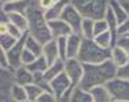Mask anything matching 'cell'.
Returning <instances> with one entry per match:
<instances>
[{"instance_id": "obj_1", "label": "cell", "mask_w": 129, "mask_h": 102, "mask_svg": "<svg viewBox=\"0 0 129 102\" xmlns=\"http://www.w3.org/2000/svg\"><path fill=\"white\" fill-rule=\"evenodd\" d=\"M116 67L107 60L99 65H83V77L79 87L89 91L96 86H104L107 81L115 78Z\"/></svg>"}, {"instance_id": "obj_2", "label": "cell", "mask_w": 129, "mask_h": 102, "mask_svg": "<svg viewBox=\"0 0 129 102\" xmlns=\"http://www.w3.org/2000/svg\"><path fill=\"white\" fill-rule=\"evenodd\" d=\"M24 16L28 22V35L34 38L42 45L50 41L51 35L48 28V22L44 18V12L38 5V1H29Z\"/></svg>"}, {"instance_id": "obj_3", "label": "cell", "mask_w": 129, "mask_h": 102, "mask_svg": "<svg viewBox=\"0 0 129 102\" xmlns=\"http://www.w3.org/2000/svg\"><path fill=\"white\" fill-rule=\"evenodd\" d=\"M110 58V50L101 49L93 39H82L77 60L82 65H99Z\"/></svg>"}, {"instance_id": "obj_4", "label": "cell", "mask_w": 129, "mask_h": 102, "mask_svg": "<svg viewBox=\"0 0 129 102\" xmlns=\"http://www.w3.org/2000/svg\"><path fill=\"white\" fill-rule=\"evenodd\" d=\"M70 3L72 6L76 7L83 18L91 21L104 20L105 12L107 10V1L104 0H73Z\"/></svg>"}, {"instance_id": "obj_5", "label": "cell", "mask_w": 129, "mask_h": 102, "mask_svg": "<svg viewBox=\"0 0 129 102\" xmlns=\"http://www.w3.org/2000/svg\"><path fill=\"white\" fill-rule=\"evenodd\" d=\"M104 86L112 101H129V80L113 78Z\"/></svg>"}, {"instance_id": "obj_6", "label": "cell", "mask_w": 129, "mask_h": 102, "mask_svg": "<svg viewBox=\"0 0 129 102\" xmlns=\"http://www.w3.org/2000/svg\"><path fill=\"white\" fill-rule=\"evenodd\" d=\"M60 20L64 22L70 27V29L72 30L73 34H79V29H80V24H82V21H83V17L76 10V7L72 6V4L70 1H67V4L64 5Z\"/></svg>"}, {"instance_id": "obj_7", "label": "cell", "mask_w": 129, "mask_h": 102, "mask_svg": "<svg viewBox=\"0 0 129 102\" xmlns=\"http://www.w3.org/2000/svg\"><path fill=\"white\" fill-rule=\"evenodd\" d=\"M63 72L71 83V89L79 86L83 77V65L77 58H67L63 62Z\"/></svg>"}, {"instance_id": "obj_8", "label": "cell", "mask_w": 129, "mask_h": 102, "mask_svg": "<svg viewBox=\"0 0 129 102\" xmlns=\"http://www.w3.org/2000/svg\"><path fill=\"white\" fill-rule=\"evenodd\" d=\"M26 36H27V33L23 35L22 39H20V40L6 52L9 67H10V69H11L12 72H14L16 68L21 67V54H22L23 47H24V39H26Z\"/></svg>"}, {"instance_id": "obj_9", "label": "cell", "mask_w": 129, "mask_h": 102, "mask_svg": "<svg viewBox=\"0 0 129 102\" xmlns=\"http://www.w3.org/2000/svg\"><path fill=\"white\" fill-rule=\"evenodd\" d=\"M48 28L50 32L51 39H54V40L60 39V38H67L72 34V30L70 29V27L61 20L48 22Z\"/></svg>"}, {"instance_id": "obj_10", "label": "cell", "mask_w": 129, "mask_h": 102, "mask_svg": "<svg viewBox=\"0 0 129 102\" xmlns=\"http://www.w3.org/2000/svg\"><path fill=\"white\" fill-rule=\"evenodd\" d=\"M29 1H24V0H7V1H3L1 5V10L5 15L9 14H26V10L28 7Z\"/></svg>"}, {"instance_id": "obj_11", "label": "cell", "mask_w": 129, "mask_h": 102, "mask_svg": "<svg viewBox=\"0 0 129 102\" xmlns=\"http://www.w3.org/2000/svg\"><path fill=\"white\" fill-rule=\"evenodd\" d=\"M12 81L17 85H21V86H27L29 84H33L34 81V77L33 74L29 72L26 67H18L16 68L14 72H12Z\"/></svg>"}, {"instance_id": "obj_12", "label": "cell", "mask_w": 129, "mask_h": 102, "mask_svg": "<svg viewBox=\"0 0 129 102\" xmlns=\"http://www.w3.org/2000/svg\"><path fill=\"white\" fill-rule=\"evenodd\" d=\"M82 43V36L79 34L68 35L66 38V58H77L79 47Z\"/></svg>"}, {"instance_id": "obj_13", "label": "cell", "mask_w": 129, "mask_h": 102, "mask_svg": "<svg viewBox=\"0 0 129 102\" xmlns=\"http://www.w3.org/2000/svg\"><path fill=\"white\" fill-rule=\"evenodd\" d=\"M42 56L45 58L48 66L52 65L54 62H56L58 60V52H57V45L56 40L51 39L50 41L45 43L42 49Z\"/></svg>"}, {"instance_id": "obj_14", "label": "cell", "mask_w": 129, "mask_h": 102, "mask_svg": "<svg viewBox=\"0 0 129 102\" xmlns=\"http://www.w3.org/2000/svg\"><path fill=\"white\" fill-rule=\"evenodd\" d=\"M108 60L112 62V65L115 66L116 68L129 65V52L115 46L110 50V58Z\"/></svg>"}, {"instance_id": "obj_15", "label": "cell", "mask_w": 129, "mask_h": 102, "mask_svg": "<svg viewBox=\"0 0 129 102\" xmlns=\"http://www.w3.org/2000/svg\"><path fill=\"white\" fill-rule=\"evenodd\" d=\"M67 4V1L63 0H55L52 6L49 7L46 11H44V18L46 22H51V21H56L60 20L61 14H62V10H63L64 5Z\"/></svg>"}, {"instance_id": "obj_16", "label": "cell", "mask_w": 129, "mask_h": 102, "mask_svg": "<svg viewBox=\"0 0 129 102\" xmlns=\"http://www.w3.org/2000/svg\"><path fill=\"white\" fill-rule=\"evenodd\" d=\"M7 98L11 102H23L27 101V95H26V90L24 87L21 85H17L12 83V85L9 89L7 92Z\"/></svg>"}, {"instance_id": "obj_17", "label": "cell", "mask_w": 129, "mask_h": 102, "mask_svg": "<svg viewBox=\"0 0 129 102\" xmlns=\"http://www.w3.org/2000/svg\"><path fill=\"white\" fill-rule=\"evenodd\" d=\"M7 17V23L15 26L16 28H18L21 32L23 33H27L28 30V22L26 16L22 14H9L6 15Z\"/></svg>"}, {"instance_id": "obj_18", "label": "cell", "mask_w": 129, "mask_h": 102, "mask_svg": "<svg viewBox=\"0 0 129 102\" xmlns=\"http://www.w3.org/2000/svg\"><path fill=\"white\" fill-rule=\"evenodd\" d=\"M107 6L111 9V11H112V14L115 16L116 21H117V24L119 26V24H122L124 22L129 21V14L128 12H125L124 10H123L122 7L119 6V4H118V1H107Z\"/></svg>"}, {"instance_id": "obj_19", "label": "cell", "mask_w": 129, "mask_h": 102, "mask_svg": "<svg viewBox=\"0 0 129 102\" xmlns=\"http://www.w3.org/2000/svg\"><path fill=\"white\" fill-rule=\"evenodd\" d=\"M62 72H63V61L57 60L56 62H54L52 65H50L46 68V71L43 73V78L45 81L50 83L54 78H56Z\"/></svg>"}, {"instance_id": "obj_20", "label": "cell", "mask_w": 129, "mask_h": 102, "mask_svg": "<svg viewBox=\"0 0 129 102\" xmlns=\"http://www.w3.org/2000/svg\"><path fill=\"white\" fill-rule=\"evenodd\" d=\"M67 102H91V96L89 91H86L82 87H74L68 95Z\"/></svg>"}, {"instance_id": "obj_21", "label": "cell", "mask_w": 129, "mask_h": 102, "mask_svg": "<svg viewBox=\"0 0 129 102\" xmlns=\"http://www.w3.org/2000/svg\"><path fill=\"white\" fill-rule=\"evenodd\" d=\"M89 94L91 96V102H111V97L108 95L105 86H96L89 90Z\"/></svg>"}, {"instance_id": "obj_22", "label": "cell", "mask_w": 129, "mask_h": 102, "mask_svg": "<svg viewBox=\"0 0 129 102\" xmlns=\"http://www.w3.org/2000/svg\"><path fill=\"white\" fill-rule=\"evenodd\" d=\"M23 67H24V66H23ZM48 67H49V66L46 63L45 58H44L43 56H39V57H37L30 65L27 66L26 68H27L32 74H43V73L46 71Z\"/></svg>"}, {"instance_id": "obj_23", "label": "cell", "mask_w": 129, "mask_h": 102, "mask_svg": "<svg viewBox=\"0 0 129 102\" xmlns=\"http://www.w3.org/2000/svg\"><path fill=\"white\" fill-rule=\"evenodd\" d=\"M24 49H27L29 52H32L36 57H39V56H42L43 45L39 43V41H37L34 38L28 35V33H27V36L24 39Z\"/></svg>"}, {"instance_id": "obj_24", "label": "cell", "mask_w": 129, "mask_h": 102, "mask_svg": "<svg viewBox=\"0 0 129 102\" xmlns=\"http://www.w3.org/2000/svg\"><path fill=\"white\" fill-rule=\"evenodd\" d=\"M93 27H94V21L83 18L82 24H80V29H79V35L82 36V39H93L94 38Z\"/></svg>"}, {"instance_id": "obj_25", "label": "cell", "mask_w": 129, "mask_h": 102, "mask_svg": "<svg viewBox=\"0 0 129 102\" xmlns=\"http://www.w3.org/2000/svg\"><path fill=\"white\" fill-rule=\"evenodd\" d=\"M93 41L99 47H101V49L111 50V35H110L108 30L105 32V33H102V34H99V35L94 36Z\"/></svg>"}, {"instance_id": "obj_26", "label": "cell", "mask_w": 129, "mask_h": 102, "mask_svg": "<svg viewBox=\"0 0 129 102\" xmlns=\"http://www.w3.org/2000/svg\"><path fill=\"white\" fill-rule=\"evenodd\" d=\"M26 90V95H27V100L30 102H36V100L43 94L44 91L40 87L36 85V84H29L27 86H23Z\"/></svg>"}, {"instance_id": "obj_27", "label": "cell", "mask_w": 129, "mask_h": 102, "mask_svg": "<svg viewBox=\"0 0 129 102\" xmlns=\"http://www.w3.org/2000/svg\"><path fill=\"white\" fill-rule=\"evenodd\" d=\"M16 43H17V40H15L14 38H11V36L7 35V34L0 36V47L4 51H6V52L10 50Z\"/></svg>"}, {"instance_id": "obj_28", "label": "cell", "mask_w": 129, "mask_h": 102, "mask_svg": "<svg viewBox=\"0 0 129 102\" xmlns=\"http://www.w3.org/2000/svg\"><path fill=\"white\" fill-rule=\"evenodd\" d=\"M107 24L105 20H99V21H94V27H93V32H94V36L102 34L105 32H107Z\"/></svg>"}, {"instance_id": "obj_29", "label": "cell", "mask_w": 129, "mask_h": 102, "mask_svg": "<svg viewBox=\"0 0 129 102\" xmlns=\"http://www.w3.org/2000/svg\"><path fill=\"white\" fill-rule=\"evenodd\" d=\"M36 56L32 54V52H29L27 49H24L23 47V50H22V54H21V66H24V67H27L28 65H30L34 60H36Z\"/></svg>"}, {"instance_id": "obj_30", "label": "cell", "mask_w": 129, "mask_h": 102, "mask_svg": "<svg viewBox=\"0 0 129 102\" xmlns=\"http://www.w3.org/2000/svg\"><path fill=\"white\" fill-rule=\"evenodd\" d=\"M26 33H23V32H21L18 28H16L15 26H12V24H10V23H7V35H10L11 38H14L15 40H20V39H22L23 38V35H24Z\"/></svg>"}, {"instance_id": "obj_31", "label": "cell", "mask_w": 129, "mask_h": 102, "mask_svg": "<svg viewBox=\"0 0 129 102\" xmlns=\"http://www.w3.org/2000/svg\"><path fill=\"white\" fill-rule=\"evenodd\" d=\"M115 78H118V79L122 80H129V65L117 67L115 73Z\"/></svg>"}, {"instance_id": "obj_32", "label": "cell", "mask_w": 129, "mask_h": 102, "mask_svg": "<svg viewBox=\"0 0 129 102\" xmlns=\"http://www.w3.org/2000/svg\"><path fill=\"white\" fill-rule=\"evenodd\" d=\"M115 46L129 52V35L128 36H117Z\"/></svg>"}, {"instance_id": "obj_33", "label": "cell", "mask_w": 129, "mask_h": 102, "mask_svg": "<svg viewBox=\"0 0 129 102\" xmlns=\"http://www.w3.org/2000/svg\"><path fill=\"white\" fill-rule=\"evenodd\" d=\"M116 35L117 36H128L129 35V21L124 22V23L119 24V26H117Z\"/></svg>"}, {"instance_id": "obj_34", "label": "cell", "mask_w": 129, "mask_h": 102, "mask_svg": "<svg viewBox=\"0 0 129 102\" xmlns=\"http://www.w3.org/2000/svg\"><path fill=\"white\" fill-rule=\"evenodd\" d=\"M36 102H57V100L51 92H43L36 100Z\"/></svg>"}, {"instance_id": "obj_35", "label": "cell", "mask_w": 129, "mask_h": 102, "mask_svg": "<svg viewBox=\"0 0 129 102\" xmlns=\"http://www.w3.org/2000/svg\"><path fill=\"white\" fill-rule=\"evenodd\" d=\"M0 68L11 71V69H10V67H9V62H7L6 51H4L1 47H0Z\"/></svg>"}, {"instance_id": "obj_36", "label": "cell", "mask_w": 129, "mask_h": 102, "mask_svg": "<svg viewBox=\"0 0 129 102\" xmlns=\"http://www.w3.org/2000/svg\"><path fill=\"white\" fill-rule=\"evenodd\" d=\"M54 1L55 0H45V1H38V5H39V7L42 9V11H46L49 7H51L52 6V4H54Z\"/></svg>"}, {"instance_id": "obj_37", "label": "cell", "mask_w": 129, "mask_h": 102, "mask_svg": "<svg viewBox=\"0 0 129 102\" xmlns=\"http://www.w3.org/2000/svg\"><path fill=\"white\" fill-rule=\"evenodd\" d=\"M7 34V22H0V36Z\"/></svg>"}, {"instance_id": "obj_38", "label": "cell", "mask_w": 129, "mask_h": 102, "mask_svg": "<svg viewBox=\"0 0 129 102\" xmlns=\"http://www.w3.org/2000/svg\"><path fill=\"white\" fill-rule=\"evenodd\" d=\"M118 4H119V6L122 7L125 12H128V14H129V1H128V0H124V1H118Z\"/></svg>"}, {"instance_id": "obj_39", "label": "cell", "mask_w": 129, "mask_h": 102, "mask_svg": "<svg viewBox=\"0 0 129 102\" xmlns=\"http://www.w3.org/2000/svg\"><path fill=\"white\" fill-rule=\"evenodd\" d=\"M7 98V96H5V95H3V94H0V102H4L5 100Z\"/></svg>"}, {"instance_id": "obj_40", "label": "cell", "mask_w": 129, "mask_h": 102, "mask_svg": "<svg viewBox=\"0 0 129 102\" xmlns=\"http://www.w3.org/2000/svg\"><path fill=\"white\" fill-rule=\"evenodd\" d=\"M4 102H11V101H10L9 98H6V100H5V101H4Z\"/></svg>"}, {"instance_id": "obj_41", "label": "cell", "mask_w": 129, "mask_h": 102, "mask_svg": "<svg viewBox=\"0 0 129 102\" xmlns=\"http://www.w3.org/2000/svg\"><path fill=\"white\" fill-rule=\"evenodd\" d=\"M111 102H127V101H111Z\"/></svg>"}, {"instance_id": "obj_42", "label": "cell", "mask_w": 129, "mask_h": 102, "mask_svg": "<svg viewBox=\"0 0 129 102\" xmlns=\"http://www.w3.org/2000/svg\"><path fill=\"white\" fill-rule=\"evenodd\" d=\"M23 102H30V101H28V100H27V101H23Z\"/></svg>"}]
</instances>
